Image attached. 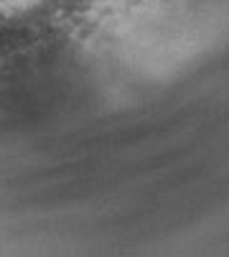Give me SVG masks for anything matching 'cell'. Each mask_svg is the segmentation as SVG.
Instances as JSON below:
<instances>
[{"mask_svg":"<svg viewBox=\"0 0 229 257\" xmlns=\"http://www.w3.org/2000/svg\"><path fill=\"white\" fill-rule=\"evenodd\" d=\"M0 3H6V0H0Z\"/></svg>","mask_w":229,"mask_h":257,"instance_id":"1","label":"cell"}]
</instances>
